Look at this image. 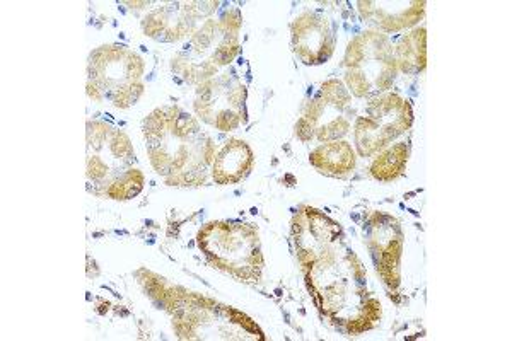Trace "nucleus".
<instances>
[{"label": "nucleus", "instance_id": "nucleus-8", "mask_svg": "<svg viewBox=\"0 0 512 341\" xmlns=\"http://www.w3.org/2000/svg\"><path fill=\"white\" fill-rule=\"evenodd\" d=\"M414 123V110L407 99L384 93L369 99L364 113L354 122L355 149L361 157H374L402 137Z\"/></svg>", "mask_w": 512, "mask_h": 341}, {"label": "nucleus", "instance_id": "nucleus-14", "mask_svg": "<svg viewBox=\"0 0 512 341\" xmlns=\"http://www.w3.org/2000/svg\"><path fill=\"white\" fill-rule=\"evenodd\" d=\"M362 19L379 33H398L420 23L425 2H357Z\"/></svg>", "mask_w": 512, "mask_h": 341}, {"label": "nucleus", "instance_id": "nucleus-5", "mask_svg": "<svg viewBox=\"0 0 512 341\" xmlns=\"http://www.w3.org/2000/svg\"><path fill=\"white\" fill-rule=\"evenodd\" d=\"M197 243L210 265L239 282L255 284L262 278V246L255 226L210 222L198 232Z\"/></svg>", "mask_w": 512, "mask_h": 341}, {"label": "nucleus", "instance_id": "nucleus-13", "mask_svg": "<svg viewBox=\"0 0 512 341\" xmlns=\"http://www.w3.org/2000/svg\"><path fill=\"white\" fill-rule=\"evenodd\" d=\"M292 48L299 60L306 65L325 64L335 52V33L328 23L316 12L306 11L294 19L291 26Z\"/></svg>", "mask_w": 512, "mask_h": 341}, {"label": "nucleus", "instance_id": "nucleus-3", "mask_svg": "<svg viewBox=\"0 0 512 341\" xmlns=\"http://www.w3.org/2000/svg\"><path fill=\"white\" fill-rule=\"evenodd\" d=\"M135 152L122 130L106 123H88V178L94 193L130 200L144 188V174L134 168Z\"/></svg>", "mask_w": 512, "mask_h": 341}, {"label": "nucleus", "instance_id": "nucleus-17", "mask_svg": "<svg viewBox=\"0 0 512 341\" xmlns=\"http://www.w3.org/2000/svg\"><path fill=\"white\" fill-rule=\"evenodd\" d=\"M396 67L408 76H419L427 67V31L425 26L403 35L395 47Z\"/></svg>", "mask_w": 512, "mask_h": 341}, {"label": "nucleus", "instance_id": "nucleus-16", "mask_svg": "<svg viewBox=\"0 0 512 341\" xmlns=\"http://www.w3.org/2000/svg\"><path fill=\"white\" fill-rule=\"evenodd\" d=\"M309 162L321 174L332 178H345L354 171L357 157L349 142L335 140L318 145L315 151L311 152Z\"/></svg>", "mask_w": 512, "mask_h": 341}, {"label": "nucleus", "instance_id": "nucleus-7", "mask_svg": "<svg viewBox=\"0 0 512 341\" xmlns=\"http://www.w3.org/2000/svg\"><path fill=\"white\" fill-rule=\"evenodd\" d=\"M344 67L345 86L354 98H376L388 93L395 82V47L388 35L369 29L350 41Z\"/></svg>", "mask_w": 512, "mask_h": 341}, {"label": "nucleus", "instance_id": "nucleus-12", "mask_svg": "<svg viewBox=\"0 0 512 341\" xmlns=\"http://www.w3.org/2000/svg\"><path fill=\"white\" fill-rule=\"evenodd\" d=\"M219 2H173L154 9L144 19V33L154 40L175 43L197 31L212 14Z\"/></svg>", "mask_w": 512, "mask_h": 341}, {"label": "nucleus", "instance_id": "nucleus-10", "mask_svg": "<svg viewBox=\"0 0 512 341\" xmlns=\"http://www.w3.org/2000/svg\"><path fill=\"white\" fill-rule=\"evenodd\" d=\"M246 98L248 91L241 77L226 70L197 87L193 110L219 132H233L246 122Z\"/></svg>", "mask_w": 512, "mask_h": 341}, {"label": "nucleus", "instance_id": "nucleus-2", "mask_svg": "<svg viewBox=\"0 0 512 341\" xmlns=\"http://www.w3.org/2000/svg\"><path fill=\"white\" fill-rule=\"evenodd\" d=\"M147 154L156 173L171 186L204 185L216 157V144L197 118L178 106L152 111L144 122Z\"/></svg>", "mask_w": 512, "mask_h": 341}, {"label": "nucleus", "instance_id": "nucleus-4", "mask_svg": "<svg viewBox=\"0 0 512 341\" xmlns=\"http://www.w3.org/2000/svg\"><path fill=\"white\" fill-rule=\"evenodd\" d=\"M241 24L243 18L236 7L227 9L219 19H207L173 58L176 76L197 86L219 76L238 57Z\"/></svg>", "mask_w": 512, "mask_h": 341}, {"label": "nucleus", "instance_id": "nucleus-15", "mask_svg": "<svg viewBox=\"0 0 512 341\" xmlns=\"http://www.w3.org/2000/svg\"><path fill=\"white\" fill-rule=\"evenodd\" d=\"M255 166V154L245 140L233 139L219 149L210 174L217 185H238Z\"/></svg>", "mask_w": 512, "mask_h": 341}, {"label": "nucleus", "instance_id": "nucleus-18", "mask_svg": "<svg viewBox=\"0 0 512 341\" xmlns=\"http://www.w3.org/2000/svg\"><path fill=\"white\" fill-rule=\"evenodd\" d=\"M408 156H410V147L407 142H398L386 147L371 164L374 180L381 183L398 180L407 168Z\"/></svg>", "mask_w": 512, "mask_h": 341}, {"label": "nucleus", "instance_id": "nucleus-6", "mask_svg": "<svg viewBox=\"0 0 512 341\" xmlns=\"http://www.w3.org/2000/svg\"><path fill=\"white\" fill-rule=\"evenodd\" d=\"M144 60L122 45H105L89 55V98L127 110L144 93Z\"/></svg>", "mask_w": 512, "mask_h": 341}, {"label": "nucleus", "instance_id": "nucleus-1", "mask_svg": "<svg viewBox=\"0 0 512 341\" xmlns=\"http://www.w3.org/2000/svg\"><path fill=\"white\" fill-rule=\"evenodd\" d=\"M297 258L316 306L350 335L371 330L381 319V302L367 294V272L347 248L342 227L323 217L292 224Z\"/></svg>", "mask_w": 512, "mask_h": 341}, {"label": "nucleus", "instance_id": "nucleus-11", "mask_svg": "<svg viewBox=\"0 0 512 341\" xmlns=\"http://www.w3.org/2000/svg\"><path fill=\"white\" fill-rule=\"evenodd\" d=\"M367 246L373 255L379 277L390 292L402 284L403 232L400 222L390 214L373 212L367 219Z\"/></svg>", "mask_w": 512, "mask_h": 341}, {"label": "nucleus", "instance_id": "nucleus-9", "mask_svg": "<svg viewBox=\"0 0 512 341\" xmlns=\"http://www.w3.org/2000/svg\"><path fill=\"white\" fill-rule=\"evenodd\" d=\"M352 94L338 79L321 84L320 93L309 101L303 116L297 120L296 135L301 142H335L347 135L350 128Z\"/></svg>", "mask_w": 512, "mask_h": 341}]
</instances>
